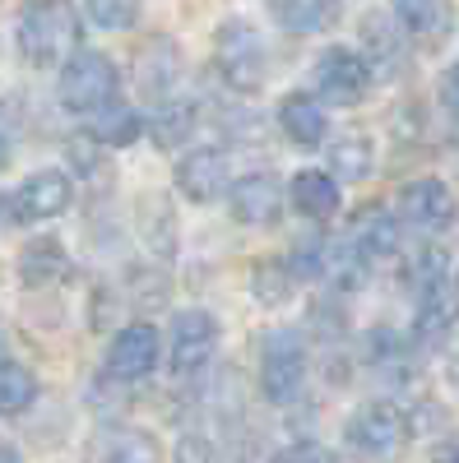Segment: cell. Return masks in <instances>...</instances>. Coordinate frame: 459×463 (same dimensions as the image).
Masks as SVG:
<instances>
[{
  "label": "cell",
  "mask_w": 459,
  "mask_h": 463,
  "mask_svg": "<svg viewBox=\"0 0 459 463\" xmlns=\"http://www.w3.org/2000/svg\"><path fill=\"white\" fill-rule=\"evenodd\" d=\"M37 399V380L19 362H0V417H19Z\"/></svg>",
  "instance_id": "cell-24"
},
{
  "label": "cell",
  "mask_w": 459,
  "mask_h": 463,
  "mask_svg": "<svg viewBox=\"0 0 459 463\" xmlns=\"http://www.w3.org/2000/svg\"><path fill=\"white\" fill-rule=\"evenodd\" d=\"M454 279H459V274H454Z\"/></svg>",
  "instance_id": "cell-36"
},
{
  "label": "cell",
  "mask_w": 459,
  "mask_h": 463,
  "mask_svg": "<svg viewBox=\"0 0 459 463\" xmlns=\"http://www.w3.org/2000/svg\"><path fill=\"white\" fill-rule=\"evenodd\" d=\"M395 5V19L404 24V33L413 37V43L423 47H436L441 37H450V0H390Z\"/></svg>",
  "instance_id": "cell-16"
},
{
  "label": "cell",
  "mask_w": 459,
  "mask_h": 463,
  "mask_svg": "<svg viewBox=\"0 0 459 463\" xmlns=\"http://www.w3.org/2000/svg\"><path fill=\"white\" fill-rule=\"evenodd\" d=\"M65 274H70V255H65V246L56 237H37V241H28L19 250V279L28 288H52Z\"/></svg>",
  "instance_id": "cell-19"
},
{
  "label": "cell",
  "mask_w": 459,
  "mask_h": 463,
  "mask_svg": "<svg viewBox=\"0 0 459 463\" xmlns=\"http://www.w3.org/2000/svg\"><path fill=\"white\" fill-rule=\"evenodd\" d=\"M270 14L301 37H316L330 24H339V0H270Z\"/></svg>",
  "instance_id": "cell-21"
},
{
  "label": "cell",
  "mask_w": 459,
  "mask_h": 463,
  "mask_svg": "<svg viewBox=\"0 0 459 463\" xmlns=\"http://www.w3.org/2000/svg\"><path fill=\"white\" fill-rule=\"evenodd\" d=\"M0 458H19V449H14V445H5V440H0Z\"/></svg>",
  "instance_id": "cell-34"
},
{
  "label": "cell",
  "mask_w": 459,
  "mask_h": 463,
  "mask_svg": "<svg viewBox=\"0 0 459 463\" xmlns=\"http://www.w3.org/2000/svg\"><path fill=\"white\" fill-rule=\"evenodd\" d=\"M436 98H441V107L459 121V65H450L445 74H441V84H436Z\"/></svg>",
  "instance_id": "cell-30"
},
{
  "label": "cell",
  "mask_w": 459,
  "mask_h": 463,
  "mask_svg": "<svg viewBox=\"0 0 459 463\" xmlns=\"http://www.w3.org/2000/svg\"><path fill=\"white\" fill-rule=\"evenodd\" d=\"M404 24L399 19H380V14H367L362 19V56L371 65L376 80H390L399 74V61H404Z\"/></svg>",
  "instance_id": "cell-15"
},
{
  "label": "cell",
  "mask_w": 459,
  "mask_h": 463,
  "mask_svg": "<svg viewBox=\"0 0 459 463\" xmlns=\"http://www.w3.org/2000/svg\"><path fill=\"white\" fill-rule=\"evenodd\" d=\"M395 246H399V218L386 213V209H367V213L353 218V227H349L343 260H353V264H376V260L395 255Z\"/></svg>",
  "instance_id": "cell-14"
},
{
  "label": "cell",
  "mask_w": 459,
  "mask_h": 463,
  "mask_svg": "<svg viewBox=\"0 0 459 463\" xmlns=\"http://www.w3.org/2000/svg\"><path fill=\"white\" fill-rule=\"evenodd\" d=\"M190 126H196V107L163 98V102H158V111H153V126H148V135L158 139L163 148H172V144H181V139L190 135Z\"/></svg>",
  "instance_id": "cell-25"
},
{
  "label": "cell",
  "mask_w": 459,
  "mask_h": 463,
  "mask_svg": "<svg viewBox=\"0 0 459 463\" xmlns=\"http://www.w3.org/2000/svg\"><path fill=\"white\" fill-rule=\"evenodd\" d=\"M227 209H233V218L246 222V227H274L279 213H283V190L270 172H251V176L233 181Z\"/></svg>",
  "instance_id": "cell-13"
},
{
  "label": "cell",
  "mask_w": 459,
  "mask_h": 463,
  "mask_svg": "<svg viewBox=\"0 0 459 463\" xmlns=\"http://www.w3.org/2000/svg\"><path fill=\"white\" fill-rule=\"evenodd\" d=\"M432 458H454V463H459V440H445V445H436V449H432Z\"/></svg>",
  "instance_id": "cell-32"
},
{
  "label": "cell",
  "mask_w": 459,
  "mask_h": 463,
  "mask_svg": "<svg viewBox=\"0 0 459 463\" xmlns=\"http://www.w3.org/2000/svg\"><path fill=\"white\" fill-rule=\"evenodd\" d=\"M74 200V185L65 172L47 167V172H33L14 195H10V209L19 222H47V218H61Z\"/></svg>",
  "instance_id": "cell-10"
},
{
  "label": "cell",
  "mask_w": 459,
  "mask_h": 463,
  "mask_svg": "<svg viewBox=\"0 0 459 463\" xmlns=\"http://www.w3.org/2000/svg\"><path fill=\"white\" fill-rule=\"evenodd\" d=\"M417 283V306H413V338L423 347H441L450 338V329L459 325V279L450 283V274L441 269V260L427 250L423 264L413 269Z\"/></svg>",
  "instance_id": "cell-2"
},
{
  "label": "cell",
  "mask_w": 459,
  "mask_h": 463,
  "mask_svg": "<svg viewBox=\"0 0 459 463\" xmlns=\"http://www.w3.org/2000/svg\"><path fill=\"white\" fill-rule=\"evenodd\" d=\"M404 436H408V417L390 399H367L349 417V445L358 454H390V449H399Z\"/></svg>",
  "instance_id": "cell-7"
},
{
  "label": "cell",
  "mask_w": 459,
  "mask_h": 463,
  "mask_svg": "<svg viewBox=\"0 0 459 463\" xmlns=\"http://www.w3.org/2000/svg\"><path fill=\"white\" fill-rule=\"evenodd\" d=\"M177 190L190 204H218L233 190V163L223 148H190L177 163Z\"/></svg>",
  "instance_id": "cell-8"
},
{
  "label": "cell",
  "mask_w": 459,
  "mask_h": 463,
  "mask_svg": "<svg viewBox=\"0 0 459 463\" xmlns=\"http://www.w3.org/2000/svg\"><path fill=\"white\" fill-rule=\"evenodd\" d=\"M144 135V121L126 107V102H107L102 111H93V139L102 148H126Z\"/></svg>",
  "instance_id": "cell-22"
},
{
  "label": "cell",
  "mask_w": 459,
  "mask_h": 463,
  "mask_svg": "<svg viewBox=\"0 0 459 463\" xmlns=\"http://www.w3.org/2000/svg\"><path fill=\"white\" fill-rule=\"evenodd\" d=\"M325 264H330V246H325L320 237H311V241H297V250H292V260H288V269L297 274V283H306V279H320V274H325Z\"/></svg>",
  "instance_id": "cell-29"
},
{
  "label": "cell",
  "mask_w": 459,
  "mask_h": 463,
  "mask_svg": "<svg viewBox=\"0 0 459 463\" xmlns=\"http://www.w3.org/2000/svg\"><path fill=\"white\" fill-rule=\"evenodd\" d=\"M139 5L144 0H84V14H89V24H98L107 33H126L139 24Z\"/></svg>",
  "instance_id": "cell-27"
},
{
  "label": "cell",
  "mask_w": 459,
  "mask_h": 463,
  "mask_svg": "<svg viewBox=\"0 0 459 463\" xmlns=\"http://www.w3.org/2000/svg\"><path fill=\"white\" fill-rule=\"evenodd\" d=\"M181 80V56H177V43L158 37V43H148L144 56H139V93L148 102H163L172 93V84Z\"/></svg>",
  "instance_id": "cell-18"
},
{
  "label": "cell",
  "mask_w": 459,
  "mask_h": 463,
  "mask_svg": "<svg viewBox=\"0 0 459 463\" xmlns=\"http://www.w3.org/2000/svg\"><path fill=\"white\" fill-rule=\"evenodd\" d=\"M0 357H5V338H0Z\"/></svg>",
  "instance_id": "cell-35"
},
{
  "label": "cell",
  "mask_w": 459,
  "mask_h": 463,
  "mask_svg": "<svg viewBox=\"0 0 459 463\" xmlns=\"http://www.w3.org/2000/svg\"><path fill=\"white\" fill-rule=\"evenodd\" d=\"M5 163H10V135L0 130V167H5Z\"/></svg>",
  "instance_id": "cell-33"
},
{
  "label": "cell",
  "mask_w": 459,
  "mask_h": 463,
  "mask_svg": "<svg viewBox=\"0 0 459 463\" xmlns=\"http://www.w3.org/2000/svg\"><path fill=\"white\" fill-rule=\"evenodd\" d=\"M279 126H283V135H288L297 148H316V144H325V135H330L325 107H320L316 93H292V98H283Z\"/></svg>",
  "instance_id": "cell-17"
},
{
  "label": "cell",
  "mask_w": 459,
  "mask_h": 463,
  "mask_svg": "<svg viewBox=\"0 0 459 463\" xmlns=\"http://www.w3.org/2000/svg\"><path fill=\"white\" fill-rule=\"evenodd\" d=\"M279 458H330V449H320V445H311V440H306V445H292V449H283Z\"/></svg>",
  "instance_id": "cell-31"
},
{
  "label": "cell",
  "mask_w": 459,
  "mask_h": 463,
  "mask_svg": "<svg viewBox=\"0 0 459 463\" xmlns=\"http://www.w3.org/2000/svg\"><path fill=\"white\" fill-rule=\"evenodd\" d=\"M330 172H339L343 181H362L371 176V139L349 130V135H339L330 144Z\"/></svg>",
  "instance_id": "cell-23"
},
{
  "label": "cell",
  "mask_w": 459,
  "mask_h": 463,
  "mask_svg": "<svg viewBox=\"0 0 459 463\" xmlns=\"http://www.w3.org/2000/svg\"><path fill=\"white\" fill-rule=\"evenodd\" d=\"M371 80H376V74H371L367 56H358V52H349V47H330V52H320V61H316L311 89H316V98L330 102V107H358V102L367 98Z\"/></svg>",
  "instance_id": "cell-6"
},
{
  "label": "cell",
  "mask_w": 459,
  "mask_h": 463,
  "mask_svg": "<svg viewBox=\"0 0 459 463\" xmlns=\"http://www.w3.org/2000/svg\"><path fill=\"white\" fill-rule=\"evenodd\" d=\"M292 292H297V274H292L288 264H264V269H255V297H260L264 306H283Z\"/></svg>",
  "instance_id": "cell-28"
},
{
  "label": "cell",
  "mask_w": 459,
  "mask_h": 463,
  "mask_svg": "<svg viewBox=\"0 0 459 463\" xmlns=\"http://www.w3.org/2000/svg\"><path fill=\"white\" fill-rule=\"evenodd\" d=\"M214 353H218V320L209 311H200V306L196 311H181L172 320V353H167L172 371L177 375H200Z\"/></svg>",
  "instance_id": "cell-9"
},
{
  "label": "cell",
  "mask_w": 459,
  "mask_h": 463,
  "mask_svg": "<svg viewBox=\"0 0 459 463\" xmlns=\"http://www.w3.org/2000/svg\"><path fill=\"white\" fill-rule=\"evenodd\" d=\"M117 84H121V74H117V65H111V56L80 47V52L61 65L56 98H61V107L74 111V116H93V111H102L107 102H117Z\"/></svg>",
  "instance_id": "cell-3"
},
{
  "label": "cell",
  "mask_w": 459,
  "mask_h": 463,
  "mask_svg": "<svg viewBox=\"0 0 459 463\" xmlns=\"http://www.w3.org/2000/svg\"><path fill=\"white\" fill-rule=\"evenodd\" d=\"M80 10L70 0H24L19 19H14V43L19 56L33 70H52L65 65L74 52H80Z\"/></svg>",
  "instance_id": "cell-1"
},
{
  "label": "cell",
  "mask_w": 459,
  "mask_h": 463,
  "mask_svg": "<svg viewBox=\"0 0 459 463\" xmlns=\"http://www.w3.org/2000/svg\"><path fill=\"white\" fill-rule=\"evenodd\" d=\"M292 209L301 213V218H311V222H325V218H334L339 213V181L330 176V172H297L292 176Z\"/></svg>",
  "instance_id": "cell-20"
},
{
  "label": "cell",
  "mask_w": 459,
  "mask_h": 463,
  "mask_svg": "<svg viewBox=\"0 0 459 463\" xmlns=\"http://www.w3.org/2000/svg\"><path fill=\"white\" fill-rule=\"evenodd\" d=\"M399 218L423 227V232H441L454 222V190L436 176H417L399 190Z\"/></svg>",
  "instance_id": "cell-12"
},
{
  "label": "cell",
  "mask_w": 459,
  "mask_h": 463,
  "mask_svg": "<svg viewBox=\"0 0 459 463\" xmlns=\"http://www.w3.org/2000/svg\"><path fill=\"white\" fill-rule=\"evenodd\" d=\"M214 56H218L223 80L233 84L237 93L264 89V74H270V47H264V37H260L255 24L227 19V24L214 33Z\"/></svg>",
  "instance_id": "cell-4"
},
{
  "label": "cell",
  "mask_w": 459,
  "mask_h": 463,
  "mask_svg": "<svg viewBox=\"0 0 459 463\" xmlns=\"http://www.w3.org/2000/svg\"><path fill=\"white\" fill-rule=\"evenodd\" d=\"M301 384H306V343L292 329H274L260 347V394L288 408L301 399Z\"/></svg>",
  "instance_id": "cell-5"
},
{
  "label": "cell",
  "mask_w": 459,
  "mask_h": 463,
  "mask_svg": "<svg viewBox=\"0 0 459 463\" xmlns=\"http://www.w3.org/2000/svg\"><path fill=\"white\" fill-rule=\"evenodd\" d=\"M153 366H158V329L153 325H126L117 338H111L107 347V375L111 380H144L153 375Z\"/></svg>",
  "instance_id": "cell-11"
},
{
  "label": "cell",
  "mask_w": 459,
  "mask_h": 463,
  "mask_svg": "<svg viewBox=\"0 0 459 463\" xmlns=\"http://www.w3.org/2000/svg\"><path fill=\"white\" fill-rule=\"evenodd\" d=\"M93 454H98V458H158V445H153L144 431L117 427V431H102V436H98Z\"/></svg>",
  "instance_id": "cell-26"
}]
</instances>
